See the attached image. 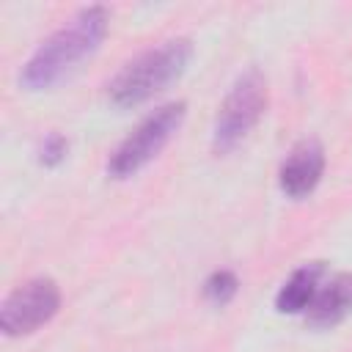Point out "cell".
<instances>
[{
	"instance_id": "cell-9",
	"label": "cell",
	"mask_w": 352,
	"mask_h": 352,
	"mask_svg": "<svg viewBox=\"0 0 352 352\" xmlns=\"http://www.w3.org/2000/svg\"><path fill=\"white\" fill-rule=\"evenodd\" d=\"M201 292H204V297L212 302V305H228L234 297H236V292H239V280H236V275L231 272V270H214L206 280H204V286H201Z\"/></svg>"
},
{
	"instance_id": "cell-2",
	"label": "cell",
	"mask_w": 352,
	"mask_h": 352,
	"mask_svg": "<svg viewBox=\"0 0 352 352\" xmlns=\"http://www.w3.org/2000/svg\"><path fill=\"white\" fill-rule=\"evenodd\" d=\"M192 58V41L190 38H168L157 47H148L138 52L132 60H126L116 77L107 82V99L116 107H135L148 102L154 94L165 91L170 82H176L187 63Z\"/></svg>"
},
{
	"instance_id": "cell-6",
	"label": "cell",
	"mask_w": 352,
	"mask_h": 352,
	"mask_svg": "<svg viewBox=\"0 0 352 352\" xmlns=\"http://www.w3.org/2000/svg\"><path fill=\"white\" fill-rule=\"evenodd\" d=\"M322 170H324L322 143L316 138H302L283 157L280 170H278V184L289 198H305L319 184Z\"/></svg>"
},
{
	"instance_id": "cell-10",
	"label": "cell",
	"mask_w": 352,
	"mask_h": 352,
	"mask_svg": "<svg viewBox=\"0 0 352 352\" xmlns=\"http://www.w3.org/2000/svg\"><path fill=\"white\" fill-rule=\"evenodd\" d=\"M66 151H69V140L60 132H50L38 146V162L47 168H55L66 160Z\"/></svg>"
},
{
	"instance_id": "cell-1",
	"label": "cell",
	"mask_w": 352,
	"mask_h": 352,
	"mask_svg": "<svg viewBox=\"0 0 352 352\" xmlns=\"http://www.w3.org/2000/svg\"><path fill=\"white\" fill-rule=\"evenodd\" d=\"M110 14L104 6L80 8L66 25H60L52 36H47L28 63L19 72V85L25 91H47L60 82L69 72L77 69L85 58H91L107 36Z\"/></svg>"
},
{
	"instance_id": "cell-3",
	"label": "cell",
	"mask_w": 352,
	"mask_h": 352,
	"mask_svg": "<svg viewBox=\"0 0 352 352\" xmlns=\"http://www.w3.org/2000/svg\"><path fill=\"white\" fill-rule=\"evenodd\" d=\"M267 77L256 66H250L234 80L212 129V148L217 154H228L250 135V129L261 121L267 110Z\"/></svg>"
},
{
	"instance_id": "cell-4",
	"label": "cell",
	"mask_w": 352,
	"mask_h": 352,
	"mask_svg": "<svg viewBox=\"0 0 352 352\" xmlns=\"http://www.w3.org/2000/svg\"><path fill=\"white\" fill-rule=\"evenodd\" d=\"M187 104L184 102H168L157 110H151L110 154L107 160V173L113 179H129L140 168H146L179 132L184 121Z\"/></svg>"
},
{
	"instance_id": "cell-8",
	"label": "cell",
	"mask_w": 352,
	"mask_h": 352,
	"mask_svg": "<svg viewBox=\"0 0 352 352\" xmlns=\"http://www.w3.org/2000/svg\"><path fill=\"white\" fill-rule=\"evenodd\" d=\"M322 272H324V264H322V261H311V264L297 267V270L286 278V283L278 289V294H275V308H278L280 314H302V311H308V305H311L314 297H316Z\"/></svg>"
},
{
	"instance_id": "cell-7",
	"label": "cell",
	"mask_w": 352,
	"mask_h": 352,
	"mask_svg": "<svg viewBox=\"0 0 352 352\" xmlns=\"http://www.w3.org/2000/svg\"><path fill=\"white\" fill-rule=\"evenodd\" d=\"M349 311H352V272H338L324 286L316 289V297L305 311V319L314 327H333Z\"/></svg>"
},
{
	"instance_id": "cell-5",
	"label": "cell",
	"mask_w": 352,
	"mask_h": 352,
	"mask_svg": "<svg viewBox=\"0 0 352 352\" xmlns=\"http://www.w3.org/2000/svg\"><path fill=\"white\" fill-rule=\"evenodd\" d=\"M60 308V289L52 278H30L19 283L0 305V330L8 338L30 336L47 324Z\"/></svg>"
}]
</instances>
